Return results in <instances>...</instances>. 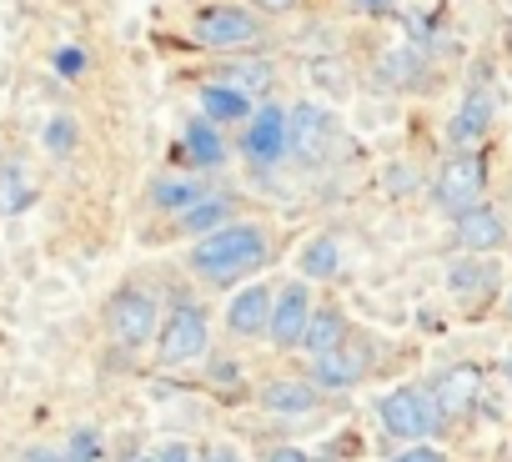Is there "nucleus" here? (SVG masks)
I'll return each mask as SVG.
<instances>
[{"mask_svg":"<svg viewBox=\"0 0 512 462\" xmlns=\"http://www.w3.org/2000/svg\"><path fill=\"white\" fill-rule=\"evenodd\" d=\"M327 111H317V106H297L292 111V151L302 156V161H317V151L327 146Z\"/></svg>","mask_w":512,"mask_h":462,"instance_id":"obj_14","label":"nucleus"},{"mask_svg":"<svg viewBox=\"0 0 512 462\" xmlns=\"http://www.w3.org/2000/svg\"><path fill=\"white\" fill-rule=\"evenodd\" d=\"M337 267H342V247H337V237H317V242H307V252H302V277L327 282V277H337Z\"/></svg>","mask_w":512,"mask_h":462,"instance_id":"obj_20","label":"nucleus"},{"mask_svg":"<svg viewBox=\"0 0 512 462\" xmlns=\"http://www.w3.org/2000/svg\"><path fill=\"white\" fill-rule=\"evenodd\" d=\"M226 216H231V206L221 196H201L191 211H181V231H206V237H211V231L226 226Z\"/></svg>","mask_w":512,"mask_h":462,"instance_id":"obj_22","label":"nucleus"},{"mask_svg":"<svg viewBox=\"0 0 512 462\" xmlns=\"http://www.w3.org/2000/svg\"><path fill=\"white\" fill-rule=\"evenodd\" d=\"M41 462H51V457H41Z\"/></svg>","mask_w":512,"mask_h":462,"instance_id":"obj_35","label":"nucleus"},{"mask_svg":"<svg viewBox=\"0 0 512 462\" xmlns=\"http://www.w3.org/2000/svg\"><path fill=\"white\" fill-rule=\"evenodd\" d=\"M397 462H442V452H432V447H407Z\"/></svg>","mask_w":512,"mask_h":462,"instance_id":"obj_30","label":"nucleus"},{"mask_svg":"<svg viewBox=\"0 0 512 462\" xmlns=\"http://www.w3.org/2000/svg\"><path fill=\"white\" fill-rule=\"evenodd\" d=\"M287 146H292V116H287L282 106H262V111L246 121V141H241V151H246L256 166L282 161Z\"/></svg>","mask_w":512,"mask_h":462,"instance_id":"obj_7","label":"nucleus"},{"mask_svg":"<svg viewBox=\"0 0 512 462\" xmlns=\"http://www.w3.org/2000/svg\"><path fill=\"white\" fill-rule=\"evenodd\" d=\"M492 126V96H482V91H472L467 101H462V111L452 116V126H447V136H452V146H472L482 131Z\"/></svg>","mask_w":512,"mask_h":462,"instance_id":"obj_16","label":"nucleus"},{"mask_svg":"<svg viewBox=\"0 0 512 462\" xmlns=\"http://www.w3.org/2000/svg\"><path fill=\"white\" fill-rule=\"evenodd\" d=\"M342 342H347V317H342V312L317 307V312H312V322H307V337H302V347L312 352V362H317V357H327V352H337Z\"/></svg>","mask_w":512,"mask_h":462,"instance_id":"obj_17","label":"nucleus"},{"mask_svg":"<svg viewBox=\"0 0 512 462\" xmlns=\"http://www.w3.org/2000/svg\"><path fill=\"white\" fill-rule=\"evenodd\" d=\"M46 146H51V151H56V156H66V151H71V146H76V126H71V121H66V116H56V121H51V126H46Z\"/></svg>","mask_w":512,"mask_h":462,"instance_id":"obj_25","label":"nucleus"},{"mask_svg":"<svg viewBox=\"0 0 512 462\" xmlns=\"http://www.w3.org/2000/svg\"><path fill=\"white\" fill-rule=\"evenodd\" d=\"M26 201H31V186H26L21 166H11V171H0V211H21Z\"/></svg>","mask_w":512,"mask_h":462,"instance_id":"obj_24","label":"nucleus"},{"mask_svg":"<svg viewBox=\"0 0 512 462\" xmlns=\"http://www.w3.org/2000/svg\"><path fill=\"white\" fill-rule=\"evenodd\" d=\"M211 462H241L236 452H211Z\"/></svg>","mask_w":512,"mask_h":462,"instance_id":"obj_32","label":"nucleus"},{"mask_svg":"<svg viewBox=\"0 0 512 462\" xmlns=\"http://www.w3.org/2000/svg\"><path fill=\"white\" fill-rule=\"evenodd\" d=\"M206 352V312L191 307V302H176L171 317L161 322V337H156V357L166 367H181V362H196Z\"/></svg>","mask_w":512,"mask_h":462,"instance_id":"obj_5","label":"nucleus"},{"mask_svg":"<svg viewBox=\"0 0 512 462\" xmlns=\"http://www.w3.org/2000/svg\"><path fill=\"white\" fill-rule=\"evenodd\" d=\"M196 106H201V116L206 121H226V126H236V121H251L256 111H251V96H241L236 86H226V81H211V86H201L196 91Z\"/></svg>","mask_w":512,"mask_h":462,"instance_id":"obj_11","label":"nucleus"},{"mask_svg":"<svg viewBox=\"0 0 512 462\" xmlns=\"http://www.w3.org/2000/svg\"><path fill=\"white\" fill-rule=\"evenodd\" d=\"M136 462H166V452H146V457H136Z\"/></svg>","mask_w":512,"mask_h":462,"instance_id":"obj_33","label":"nucleus"},{"mask_svg":"<svg viewBox=\"0 0 512 462\" xmlns=\"http://www.w3.org/2000/svg\"><path fill=\"white\" fill-rule=\"evenodd\" d=\"M201 196H206V186H196V181H176V176L151 186V201H156V206H166V211H176V216H181V211H191Z\"/></svg>","mask_w":512,"mask_h":462,"instance_id":"obj_23","label":"nucleus"},{"mask_svg":"<svg viewBox=\"0 0 512 462\" xmlns=\"http://www.w3.org/2000/svg\"><path fill=\"white\" fill-rule=\"evenodd\" d=\"M186 156H191L196 166L226 161V146H221V136L211 131V121H191V126H186Z\"/></svg>","mask_w":512,"mask_h":462,"instance_id":"obj_21","label":"nucleus"},{"mask_svg":"<svg viewBox=\"0 0 512 462\" xmlns=\"http://www.w3.org/2000/svg\"><path fill=\"white\" fill-rule=\"evenodd\" d=\"M191 41L206 51H241L251 41H262V21L246 6H206L191 16Z\"/></svg>","mask_w":512,"mask_h":462,"instance_id":"obj_3","label":"nucleus"},{"mask_svg":"<svg viewBox=\"0 0 512 462\" xmlns=\"http://www.w3.org/2000/svg\"><path fill=\"white\" fill-rule=\"evenodd\" d=\"M307 322H312V297L307 287H287L272 307V342L277 347H302L307 337Z\"/></svg>","mask_w":512,"mask_h":462,"instance_id":"obj_8","label":"nucleus"},{"mask_svg":"<svg viewBox=\"0 0 512 462\" xmlns=\"http://www.w3.org/2000/svg\"><path fill=\"white\" fill-rule=\"evenodd\" d=\"M507 317H512V292H507Z\"/></svg>","mask_w":512,"mask_h":462,"instance_id":"obj_34","label":"nucleus"},{"mask_svg":"<svg viewBox=\"0 0 512 462\" xmlns=\"http://www.w3.org/2000/svg\"><path fill=\"white\" fill-rule=\"evenodd\" d=\"M56 71H61V76H81V71H86V51H76V46L56 51Z\"/></svg>","mask_w":512,"mask_h":462,"instance_id":"obj_27","label":"nucleus"},{"mask_svg":"<svg viewBox=\"0 0 512 462\" xmlns=\"http://www.w3.org/2000/svg\"><path fill=\"white\" fill-rule=\"evenodd\" d=\"M477 392H482V372L477 367H447L442 377H437V407L447 412V417H457V412H467V407H477Z\"/></svg>","mask_w":512,"mask_h":462,"instance_id":"obj_12","label":"nucleus"},{"mask_svg":"<svg viewBox=\"0 0 512 462\" xmlns=\"http://www.w3.org/2000/svg\"><path fill=\"white\" fill-rule=\"evenodd\" d=\"M251 6H256V11H272V16H282V11H292V6H297V0H251Z\"/></svg>","mask_w":512,"mask_h":462,"instance_id":"obj_31","label":"nucleus"},{"mask_svg":"<svg viewBox=\"0 0 512 462\" xmlns=\"http://www.w3.org/2000/svg\"><path fill=\"white\" fill-rule=\"evenodd\" d=\"M272 307H277V297H272L267 287H246V292L231 297V307H226V327H231L236 337L272 332Z\"/></svg>","mask_w":512,"mask_h":462,"instance_id":"obj_9","label":"nucleus"},{"mask_svg":"<svg viewBox=\"0 0 512 462\" xmlns=\"http://www.w3.org/2000/svg\"><path fill=\"white\" fill-rule=\"evenodd\" d=\"M312 367H317V382H322V387H357V377L367 372V352H362L357 342H342L337 352L317 357Z\"/></svg>","mask_w":512,"mask_h":462,"instance_id":"obj_13","label":"nucleus"},{"mask_svg":"<svg viewBox=\"0 0 512 462\" xmlns=\"http://www.w3.org/2000/svg\"><path fill=\"white\" fill-rule=\"evenodd\" d=\"M502 237H507V226H502V216H497L492 206H477V211L457 216V247H462V252H472V257H482V252L502 247Z\"/></svg>","mask_w":512,"mask_h":462,"instance_id":"obj_10","label":"nucleus"},{"mask_svg":"<svg viewBox=\"0 0 512 462\" xmlns=\"http://www.w3.org/2000/svg\"><path fill=\"white\" fill-rule=\"evenodd\" d=\"M432 196H437V206H442V211H452V216L477 211V206H482V196H487V161H482V156L457 151V156L437 171Z\"/></svg>","mask_w":512,"mask_h":462,"instance_id":"obj_4","label":"nucleus"},{"mask_svg":"<svg viewBox=\"0 0 512 462\" xmlns=\"http://www.w3.org/2000/svg\"><path fill=\"white\" fill-rule=\"evenodd\" d=\"M96 452H101L96 432H76V437H71V452H66V462H91Z\"/></svg>","mask_w":512,"mask_h":462,"instance_id":"obj_26","label":"nucleus"},{"mask_svg":"<svg viewBox=\"0 0 512 462\" xmlns=\"http://www.w3.org/2000/svg\"><path fill=\"white\" fill-rule=\"evenodd\" d=\"M191 267H196L211 287H231V282H241V277H251V272H262V267H267V237H262V226L236 221V226L211 231V237L196 242Z\"/></svg>","mask_w":512,"mask_h":462,"instance_id":"obj_1","label":"nucleus"},{"mask_svg":"<svg viewBox=\"0 0 512 462\" xmlns=\"http://www.w3.org/2000/svg\"><path fill=\"white\" fill-rule=\"evenodd\" d=\"M447 282H452V292L467 297V302H472V297H492V292H497V267L482 262V257H462V262H452Z\"/></svg>","mask_w":512,"mask_h":462,"instance_id":"obj_15","label":"nucleus"},{"mask_svg":"<svg viewBox=\"0 0 512 462\" xmlns=\"http://www.w3.org/2000/svg\"><path fill=\"white\" fill-rule=\"evenodd\" d=\"M267 462H312L302 447H277V452H267Z\"/></svg>","mask_w":512,"mask_h":462,"instance_id":"obj_29","label":"nucleus"},{"mask_svg":"<svg viewBox=\"0 0 512 462\" xmlns=\"http://www.w3.org/2000/svg\"><path fill=\"white\" fill-rule=\"evenodd\" d=\"M221 81L236 86L241 96H267L272 91V61H231V66H221Z\"/></svg>","mask_w":512,"mask_h":462,"instance_id":"obj_19","label":"nucleus"},{"mask_svg":"<svg viewBox=\"0 0 512 462\" xmlns=\"http://www.w3.org/2000/svg\"><path fill=\"white\" fill-rule=\"evenodd\" d=\"M352 11H367V16H382V11H392L397 0H347Z\"/></svg>","mask_w":512,"mask_h":462,"instance_id":"obj_28","label":"nucleus"},{"mask_svg":"<svg viewBox=\"0 0 512 462\" xmlns=\"http://www.w3.org/2000/svg\"><path fill=\"white\" fill-rule=\"evenodd\" d=\"M106 327H111V337L121 347H146L156 337V297H146L136 287L116 292L111 307H106Z\"/></svg>","mask_w":512,"mask_h":462,"instance_id":"obj_6","label":"nucleus"},{"mask_svg":"<svg viewBox=\"0 0 512 462\" xmlns=\"http://www.w3.org/2000/svg\"><path fill=\"white\" fill-rule=\"evenodd\" d=\"M377 417H382V427L392 432V437H407V442H422V437H432L437 427H442V407H437V397L432 392H417V387H397V392H387L382 402H377Z\"/></svg>","mask_w":512,"mask_h":462,"instance_id":"obj_2","label":"nucleus"},{"mask_svg":"<svg viewBox=\"0 0 512 462\" xmlns=\"http://www.w3.org/2000/svg\"><path fill=\"white\" fill-rule=\"evenodd\" d=\"M262 407L267 412H312L317 407V387H307V382H292V377H282V382H267L262 387Z\"/></svg>","mask_w":512,"mask_h":462,"instance_id":"obj_18","label":"nucleus"}]
</instances>
